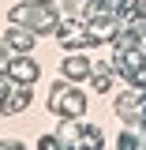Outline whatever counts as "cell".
Here are the masks:
<instances>
[{"instance_id":"obj_1","label":"cell","mask_w":146,"mask_h":150,"mask_svg":"<svg viewBox=\"0 0 146 150\" xmlns=\"http://www.w3.org/2000/svg\"><path fill=\"white\" fill-rule=\"evenodd\" d=\"M8 15H11V23L30 26L34 34H56V23L64 19L60 15V4H53V0H23Z\"/></svg>"},{"instance_id":"obj_2","label":"cell","mask_w":146,"mask_h":150,"mask_svg":"<svg viewBox=\"0 0 146 150\" xmlns=\"http://www.w3.org/2000/svg\"><path fill=\"white\" fill-rule=\"evenodd\" d=\"M49 112H56V116H83L86 112V94L75 90L71 79H60L53 90H49Z\"/></svg>"},{"instance_id":"obj_3","label":"cell","mask_w":146,"mask_h":150,"mask_svg":"<svg viewBox=\"0 0 146 150\" xmlns=\"http://www.w3.org/2000/svg\"><path fill=\"white\" fill-rule=\"evenodd\" d=\"M56 38H60V45H64L68 53H79V49H90L94 45L90 26H86L83 19H75V15H64L56 23Z\"/></svg>"},{"instance_id":"obj_4","label":"cell","mask_w":146,"mask_h":150,"mask_svg":"<svg viewBox=\"0 0 146 150\" xmlns=\"http://www.w3.org/2000/svg\"><path fill=\"white\" fill-rule=\"evenodd\" d=\"M116 116L124 124H131V128H142V120H146V90H139V86L124 90L116 98Z\"/></svg>"},{"instance_id":"obj_5","label":"cell","mask_w":146,"mask_h":150,"mask_svg":"<svg viewBox=\"0 0 146 150\" xmlns=\"http://www.w3.org/2000/svg\"><path fill=\"white\" fill-rule=\"evenodd\" d=\"M34 30L30 26H23V23H8V30H4V41H8V49H15V53H30L34 49Z\"/></svg>"},{"instance_id":"obj_6","label":"cell","mask_w":146,"mask_h":150,"mask_svg":"<svg viewBox=\"0 0 146 150\" xmlns=\"http://www.w3.org/2000/svg\"><path fill=\"white\" fill-rule=\"evenodd\" d=\"M26 105H30V83H15V79H11V90H8L4 101H0V112L11 116V112H23Z\"/></svg>"},{"instance_id":"obj_7","label":"cell","mask_w":146,"mask_h":150,"mask_svg":"<svg viewBox=\"0 0 146 150\" xmlns=\"http://www.w3.org/2000/svg\"><path fill=\"white\" fill-rule=\"evenodd\" d=\"M90 68H94V64L83 56V49H79V53H68V56H64L60 75H64V79H71V83H83V79H90Z\"/></svg>"},{"instance_id":"obj_8","label":"cell","mask_w":146,"mask_h":150,"mask_svg":"<svg viewBox=\"0 0 146 150\" xmlns=\"http://www.w3.org/2000/svg\"><path fill=\"white\" fill-rule=\"evenodd\" d=\"M8 75H11L15 83H30V86H34V79L41 75V68H37V64H34L26 53H19V56H11V64H8Z\"/></svg>"},{"instance_id":"obj_9","label":"cell","mask_w":146,"mask_h":150,"mask_svg":"<svg viewBox=\"0 0 146 150\" xmlns=\"http://www.w3.org/2000/svg\"><path fill=\"white\" fill-rule=\"evenodd\" d=\"M112 79H116V75H112V64H94L90 68V86L97 94H109L112 90Z\"/></svg>"},{"instance_id":"obj_10","label":"cell","mask_w":146,"mask_h":150,"mask_svg":"<svg viewBox=\"0 0 146 150\" xmlns=\"http://www.w3.org/2000/svg\"><path fill=\"white\" fill-rule=\"evenodd\" d=\"M79 135H83V128L75 124V116H60V128H56V139H60L64 146H79Z\"/></svg>"},{"instance_id":"obj_11","label":"cell","mask_w":146,"mask_h":150,"mask_svg":"<svg viewBox=\"0 0 146 150\" xmlns=\"http://www.w3.org/2000/svg\"><path fill=\"white\" fill-rule=\"evenodd\" d=\"M79 146H86V150H97V146H105V139H101V128H83V135H79Z\"/></svg>"},{"instance_id":"obj_12","label":"cell","mask_w":146,"mask_h":150,"mask_svg":"<svg viewBox=\"0 0 146 150\" xmlns=\"http://www.w3.org/2000/svg\"><path fill=\"white\" fill-rule=\"evenodd\" d=\"M86 4H90V0H60V11H64V15L83 19V15H86Z\"/></svg>"},{"instance_id":"obj_13","label":"cell","mask_w":146,"mask_h":150,"mask_svg":"<svg viewBox=\"0 0 146 150\" xmlns=\"http://www.w3.org/2000/svg\"><path fill=\"white\" fill-rule=\"evenodd\" d=\"M142 131H124L120 139H116V146L120 150H131V146H146V139H139Z\"/></svg>"},{"instance_id":"obj_14","label":"cell","mask_w":146,"mask_h":150,"mask_svg":"<svg viewBox=\"0 0 146 150\" xmlns=\"http://www.w3.org/2000/svg\"><path fill=\"white\" fill-rule=\"evenodd\" d=\"M56 146H64L56 135H45V139H37V150H56Z\"/></svg>"},{"instance_id":"obj_15","label":"cell","mask_w":146,"mask_h":150,"mask_svg":"<svg viewBox=\"0 0 146 150\" xmlns=\"http://www.w3.org/2000/svg\"><path fill=\"white\" fill-rule=\"evenodd\" d=\"M19 146H23L19 139H0V150H19Z\"/></svg>"}]
</instances>
